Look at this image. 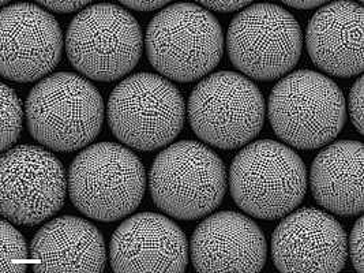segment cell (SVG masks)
Masks as SVG:
<instances>
[{
	"label": "cell",
	"mask_w": 364,
	"mask_h": 273,
	"mask_svg": "<svg viewBox=\"0 0 364 273\" xmlns=\"http://www.w3.org/2000/svg\"><path fill=\"white\" fill-rule=\"evenodd\" d=\"M284 4H287L292 9H298V10H311L316 7H322L326 3L325 1H284Z\"/></svg>",
	"instance_id": "cell-26"
},
{
	"label": "cell",
	"mask_w": 364,
	"mask_h": 273,
	"mask_svg": "<svg viewBox=\"0 0 364 273\" xmlns=\"http://www.w3.org/2000/svg\"><path fill=\"white\" fill-rule=\"evenodd\" d=\"M310 188L316 204L338 216L364 209V146L352 139L336 141L311 164Z\"/></svg>",
	"instance_id": "cell-18"
},
{
	"label": "cell",
	"mask_w": 364,
	"mask_h": 273,
	"mask_svg": "<svg viewBox=\"0 0 364 273\" xmlns=\"http://www.w3.org/2000/svg\"><path fill=\"white\" fill-rule=\"evenodd\" d=\"M347 256L344 228L329 213L315 208L288 213L272 237V257L280 272H340Z\"/></svg>",
	"instance_id": "cell-13"
},
{
	"label": "cell",
	"mask_w": 364,
	"mask_h": 273,
	"mask_svg": "<svg viewBox=\"0 0 364 273\" xmlns=\"http://www.w3.org/2000/svg\"><path fill=\"white\" fill-rule=\"evenodd\" d=\"M231 63L255 81H274L299 63L303 36L298 21L282 6L257 3L232 19L227 34Z\"/></svg>",
	"instance_id": "cell-10"
},
{
	"label": "cell",
	"mask_w": 364,
	"mask_h": 273,
	"mask_svg": "<svg viewBox=\"0 0 364 273\" xmlns=\"http://www.w3.org/2000/svg\"><path fill=\"white\" fill-rule=\"evenodd\" d=\"M363 97L364 78L360 77L350 87V92H349V115L355 129L360 134L364 133Z\"/></svg>",
	"instance_id": "cell-21"
},
{
	"label": "cell",
	"mask_w": 364,
	"mask_h": 273,
	"mask_svg": "<svg viewBox=\"0 0 364 273\" xmlns=\"http://www.w3.org/2000/svg\"><path fill=\"white\" fill-rule=\"evenodd\" d=\"M73 205L96 222H117L141 205L146 190L142 161L129 148L114 142L86 146L67 175Z\"/></svg>",
	"instance_id": "cell-2"
},
{
	"label": "cell",
	"mask_w": 364,
	"mask_h": 273,
	"mask_svg": "<svg viewBox=\"0 0 364 273\" xmlns=\"http://www.w3.org/2000/svg\"><path fill=\"white\" fill-rule=\"evenodd\" d=\"M0 190L6 220L37 225L63 208L68 193L66 171L48 151L19 145L1 156Z\"/></svg>",
	"instance_id": "cell-11"
},
{
	"label": "cell",
	"mask_w": 364,
	"mask_h": 273,
	"mask_svg": "<svg viewBox=\"0 0 364 273\" xmlns=\"http://www.w3.org/2000/svg\"><path fill=\"white\" fill-rule=\"evenodd\" d=\"M269 122L291 148L313 151L329 145L347 119V104L340 86L329 77L298 70L273 87L267 102Z\"/></svg>",
	"instance_id": "cell-4"
},
{
	"label": "cell",
	"mask_w": 364,
	"mask_h": 273,
	"mask_svg": "<svg viewBox=\"0 0 364 273\" xmlns=\"http://www.w3.org/2000/svg\"><path fill=\"white\" fill-rule=\"evenodd\" d=\"M38 4L47 10L60 14H68L86 9L89 1H38Z\"/></svg>",
	"instance_id": "cell-23"
},
{
	"label": "cell",
	"mask_w": 364,
	"mask_h": 273,
	"mask_svg": "<svg viewBox=\"0 0 364 273\" xmlns=\"http://www.w3.org/2000/svg\"><path fill=\"white\" fill-rule=\"evenodd\" d=\"M66 52L71 66L86 78L117 81L133 71L142 56V29L123 7L93 4L70 22Z\"/></svg>",
	"instance_id": "cell-8"
},
{
	"label": "cell",
	"mask_w": 364,
	"mask_h": 273,
	"mask_svg": "<svg viewBox=\"0 0 364 273\" xmlns=\"http://www.w3.org/2000/svg\"><path fill=\"white\" fill-rule=\"evenodd\" d=\"M306 47L315 66L349 78L364 70V10L358 3L333 1L310 19Z\"/></svg>",
	"instance_id": "cell-16"
},
{
	"label": "cell",
	"mask_w": 364,
	"mask_h": 273,
	"mask_svg": "<svg viewBox=\"0 0 364 273\" xmlns=\"http://www.w3.org/2000/svg\"><path fill=\"white\" fill-rule=\"evenodd\" d=\"M202 6H205L203 9L206 10H213L218 13H233L237 10H245L246 7H249L250 1H200Z\"/></svg>",
	"instance_id": "cell-24"
},
{
	"label": "cell",
	"mask_w": 364,
	"mask_h": 273,
	"mask_svg": "<svg viewBox=\"0 0 364 273\" xmlns=\"http://www.w3.org/2000/svg\"><path fill=\"white\" fill-rule=\"evenodd\" d=\"M307 170L292 148L273 139L249 144L235 156L230 191L235 204L261 220L287 216L303 203Z\"/></svg>",
	"instance_id": "cell-3"
},
{
	"label": "cell",
	"mask_w": 364,
	"mask_h": 273,
	"mask_svg": "<svg viewBox=\"0 0 364 273\" xmlns=\"http://www.w3.org/2000/svg\"><path fill=\"white\" fill-rule=\"evenodd\" d=\"M187 117L196 136L218 149L247 145L262 132L265 100L259 87L233 71H217L194 87Z\"/></svg>",
	"instance_id": "cell-9"
},
{
	"label": "cell",
	"mask_w": 364,
	"mask_h": 273,
	"mask_svg": "<svg viewBox=\"0 0 364 273\" xmlns=\"http://www.w3.org/2000/svg\"><path fill=\"white\" fill-rule=\"evenodd\" d=\"M97 87L73 73H55L33 86L25 102L29 133L53 152H74L90 145L104 123Z\"/></svg>",
	"instance_id": "cell-1"
},
{
	"label": "cell",
	"mask_w": 364,
	"mask_h": 273,
	"mask_svg": "<svg viewBox=\"0 0 364 273\" xmlns=\"http://www.w3.org/2000/svg\"><path fill=\"white\" fill-rule=\"evenodd\" d=\"M188 250L186 234L176 223L142 212L116 228L109 259L114 272H184Z\"/></svg>",
	"instance_id": "cell-14"
},
{
	"label": "cell",
	"mask_w": 364,
	"mask_h": 273,
	"mask_svg": "<svg viewBox=\"0 0 364 273\" xmlns=\"http://www.w3.org/2000/svg\"><path fill=\"white\" fill-rule=\"evenodd\" d=\"M31 265L37 273L104 272L105 242L92 223L77 216H60L36 232Z\"/></svg>",
	"instance_id": "cell-17"
},
{
	"label": "cell",
	"mask_w": 364,
	"mask_h": 273,
	"mask_svg": "<svg viewBox=\"0 0 364 273\" xmlns=\"http://www.w3.org/2000/svg\"><path fill=\"white\" fill-rule=\"evenodd\" d=\"M107 112L109 129L122 144L151 152L181 134L186 104L179 89L164 77L136 73L112 90Z\"/></svg>",
	"instance_id": "cell-7"
},
{
	"label": "cell",
	"mask_w": 364,
	"mask_h": 273,
	"mask_svg": "<svg viewBox=\"0 0 364 273\" xmlns=\"http://www.w3.org/2000/svg\"><path fill=\"white\" fill-rule=\"evenodd\" d=\"M154 205L178 220H197L225 197L227 171L212 149L197 141H179L154 159L149 173Z\"/></svg>",
	"instance_id": "cell-6"
},
{
	"label": "cell",
	"mask_w": 364,
	"mask_h": 273,
	"mask_svg": "<svg viewBox=\"0 0 364 273\" xmlns=\"http://www.w3.org/2000/svg\"><path fill=\"white\" fill-rule=\"evenodd\" d=\"M122 4L135 11H153L168 6V1H122Z\"/></svg>",
	"instance_id": "cell-25"
},
{
	"label": "cell",
	"mask_w": 364,
	"mask_h": 273,
	"mask_svg": "<svg viewBox=\"0 0 364 273\" xmlns=\"http://www.w3.org/2000/svg\"><path fill=\"white\" fill-rule=\"evenodd\" d=\"M349 253L355 271L364 272V218L360 216L355 223L349 237Z\"/></svg>",
	"instance_id": "cell-22"
},
{
	"label": "cell",
	"mask_w": 364,
	"mask_h": 273,
	"mask_svg": "<svg viewBox=\"0 0 364 273\" xmlns=\"http://www.w3.org/2000/svg\"><path fill=\"white\" fill-rule=\"evenodd\" d=\"M0 73L13 82H34L60 62L63 34L55 17L32 3H17L0 13Z\"/></svg>",
	"instance_id": "cell-12"
},
{
	"label": "cell",
	"mask_w": 364,
	"mask_h": 273,
	"mask_svg": "<svg viewBox=\"0 0 364 273\" xmlns=\"http://www.w3.org/2000/svg\"><path fill=\"white\" fill-rule=\"evenodd\" d=\"M23 109L16 90L1 84V151H10L22 132Z\"/></svg>",
	"instance_id": "cell-20"
},
{
	"label": "cell",
	"mask_w": 364,
	"mask_h": 273,
	"mask_svg": "<svg viewBox=\"0 0 364 273\" xmlns=\"http://www.w3.org/2000/svg\"><path fill=\"white\" fill-rule=\"evenodd\" d=\"M1 224V253H0V271L3 273L26 272L31 264L29 250L23 235L18 231L11 222Z\"/></svg>",
	"instance_id": "cell-19"
},
{
	"label": "cell",
	"mask_w": 364,
	"mask_h": 273,
	"mask_svg": "<svg viewBox=\"0 0 364 273\" xmlns=\"http://www.w3.org/2000/svg\"><path fill=\"white\" fill-rule=\"evenodd\" d=\"M190 257L197 272H261L267 258L262 230L250 218L223 210L196 228Z\"/></svg>",
	"instance_id": "cell-15"
},
{
	"label": "cell",
	"mask_w": 364,
	"mask_h": 273,
	"mask_svg": "<svg viewBox=\"0 0 364 273\" xmlns=\"http://www.w3.org/2000/svg\"><path fill=\"white\" fill-rule=\"evenodd\" d=\"M150 65L175 82H193L213 71L224 53L220 22L194 3L164 7L150 21L145 37Z\"/></svg>",
	"instance_id": "cell-5"
}]
</instances>
